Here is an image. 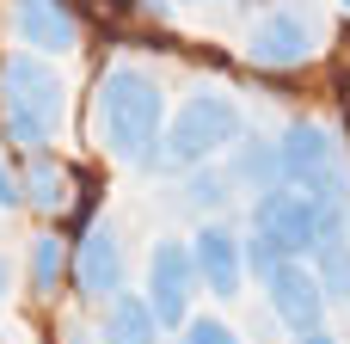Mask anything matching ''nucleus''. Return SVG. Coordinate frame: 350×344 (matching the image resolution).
Instances as JSON below:
<instances>
[{"label": "nucleus", "mask_w": 350, "mask_h": 344, "mask_svg": "<svg viewBox=\"0 0 350 344\" xmlns=\"http://www.w3.org/2000/svg\"><path fill=\"white\" fill-rule=\"evenodd\" d=\"M265 308H271L277 326H289V332L301 339V332H320V326H326V308H332V302H326L314 265H308V259H289V265L265 283Z\"/></svg>", "instance_id": "nucleus-11"}, {"label": "nucleus", "mask_w": 350, "mask_h": 344, "mask_svg": "<svg viewBox=\"0 0 350 344\" xmlns=\"http://www.w3.org/2000/svg\"><path fill=\"white\" fill-rule=\"evenodd\" d=\"M246 55H252V68H265V74H289V68H301V62L320 55V18H314L308 6H295V0H283V6H271V12L252 25Z\"/></svg>", "instance_id": "nucleus-6"}, {"label": "nucleus", "mask_w": 350, "mask_h": 344, "mask_svg": "<svg viewBox=\"0 0 350 344\" xmlns=\"http://www.w3.org/2000/svg\"><path fill=\"white\" fill-rule=\"evenodd\" d=\"M178 344H240V332L228 320H215V314H191L185 332H178Z\"/></svg>", "instance_id": "nucleus-19"}, {"label": "nucleus", "mask_w": 350, "mask_h": 344, "mask_svg": "<svg viewBox=\"0 0 350 344\" xmlns=\"http://www.w3.org/2000/svg\"><path fill=\"white\" fill-rule=\"evenodd\" d=\"M68 265H74V240L37 234L31 252H25V283H31V295H37V302H55L62 283H68Z\"/></svg>", "instance_id": "nucleus-16"}, {"label": "nucleus", "mask_w": 350, "mask_h": 344, "mask_svg": "<svg viewBox=\"0 0 350 344\" xmlns=\"http://www.w3.org/2000/svg\"><path fill=\"white\" fill-rule=\"evenodd\" d=\"M178 6H215V0H178Z\"/></svg>", "instance_id": "nucleus-24"}, {"label": "nucleus", "mask_w": 350, "mask_h": 344, "mask_svg": "<svg viewBox=\"0 0 350 344\" xmlns=\"http://www.w3.org/2000/svg\"><path fill=\"white\" fill-rule=\"evenodd\" d=\"M252 228H271L295 259H314L326 240H345L350 234V203L308 197L295 185H271V191L252 197Z\"/></svg>", "instance_id": "nucleus-4"}, {"label": "nucleus", "mask_w": 350, "mask_h": 344, "mask_svg": "<svg viewBox=\"0 0 350 344\" xmlns=\"http://www.w3.org/2000/svg\"><path fill=\"white\" fill-rule=\"evenodd\" d=\"M0 209L12 215V209H25V185H18V166H6L0 160Z\"/></svg>", "instance_id": "nucleus-20"}, {"label": "nucleus", "mask_w": 350, "mask_h": 344, "mask_svg": "<svg viewBox=\"0 0 350 344\" xmlns=\"http://www.w3.org/2000/svg\"><path fill=\"white\" fill-rule=\"evenodd\" d=\"M277 148H283V178L295 191L326 197V203H350V154L320 117H289Z\"/></svg>", "instance_id": "nucleus-5"}, {"label": "nucleus", "mask_w": 350, "mask_h": 344, "mask_svg": "<svg viewBox=\"0 0 350 344\" xmlns=\"http://www.w3.org/2000/svg\"><path fill=\"white\" fill-rule=\"evenodd\" d=\"M203 289L197 277V259H191V240H160L148 252V308L160 314V332H185L191 320V295Z\"/></svg>", "instance_id": "nucleus-8"}, {"label": "nucleus", "mask_w": 350, "mask_h": 344, "mask_svg": "<svg viewBox=\"0 0 350 344\" xmlns=\"http://www.w3.org/2000/svg\"><path fill=\"white\" fill-rule=\"evenodd\" d=\"M68 277H74V289H80V302H111V295H123V277H129V252H123V228L117 222H92V228H80L74 234V265H68Z\"/></svg>", "instance_id": "nucleus-7"}, {"label": "nucleus", "mask_w": 350, "mask_h": 344, "mask_svg": "<svg viewBox=\"0 0 350 344\" xmlns=\"http://www.w3.org/2000/svg\"><path fill=\"white\" fill-rule=\"evenodd\" d=\"M98 344H160V314L148 308V295H111L98 308Z\"/></svg>", "instance_id": "nucleus-15"}, {"label": "nucleus", "mask_w": 350, "mask_h": 344, "mask_svg": "<svg viewBox=\"0 0 350 344\" xmlns=\"http://www.w3.org/2000/svg\"><path fill=\"white\" fill-rule=\"evenodd\" d=\"M295 344H338V339H332V332L320 326V332H301V339H295Z\"/></svg>", "instance_id": "nucleus-23"}, {"label": "nucleus", "mask_w": 350, "mask_h": 344, "mask_svg": "<svg viewBox=\"0 0 350 344\" xmlns=\"http://www.w3.org/2000/svg\"><path fill=\"white\" fill-rule=\"evenodd\" d=\"M221 160H228L234 185H240L246 197H258V191H271V185H289V178H283V148H277V135H265V129H246Z\"/></svg>", "instance_id": "nucleus-13"}, {"label": "nucleus", "mask_w": 350, "mask_h": 344, "mask_svg": "<svg viewBox=\"0 0 350 344\" xmlns=\"http://www.w3.org/2000/svg\"><path fill=\"white\" fill-rule=\"evenodd\" d=\"M12 295V265H6V252H0V302Z\"/></svg>", "instance_id": "nucleus-22"}, {"label": "nucleus", "mask_w": 350, "mask_h": 344, "mask_svg": "<svg viewBox=\"0 0 350 344\" xmlns=\"http://www.w3.org/2000/svg\"><path fill=\"white\" fill-rule=\"evenodd\" d=\"M338 6H345V12H350V0H338Z\"/></svg>", "instance_id": "nucleus-25"}, {"label": "nucleus", "mask_w": 350, "mask_h": 344, "mask_svg": "<svg viewBox=\"0 0 350 344\" xmlns=\"http://www.w3.org/2000/svg\"><path fill=\"white\" fill-rule=\"evenodd\" d=\"M18 185H25V209H43V215H68L74 203V166H62L55 148H37V154H18Z\"/></svg>", "instance_id": "nucleus-12"}, {"label": "nucleus", "mask_w": 350, "mask_h": 344, "mask_svg": "<svg viewBox=\"0 0 350 344\" xmlns=\"http://www.w3.org/2000/svg\"><path fill=\"white\" fill-rule=\"evenodd\" d=\"M289 259H295V252H289V246H283V240H277L271 228H252V234H246V277L271 283V277H277V271H283Z\"/></svg>", "instance_id": "nucleus-18"}, {"label": "nucleus", "mask_w": 350, "mask_h": 344, "mask_svg": "<svg viewBox=\"0 0 350 344\" xmlns=\"http://www.w3.org/2000/svg\"><path fill=\"white\" fill-rule=\"evenodd\" d=\"M68 123V86L49 55L37 49H0V135L18 154L55 148Z\"/></svg>", "instance_id": "nucleus-2"}, {"label": "nucleus", "mask_w": 350, "mask_h": 344, "mask_svg": "<svg viewBox=\"0 0 350 344\" xmlns=\"http://www.w3.org/2000/svg\"><path fill=\"white\" fill-rule=\"evenodd\" d=\"M191 259H197V277H203V289L215 302H240V289H246V234H234L221 215L197 222Z\"/></svg>", "instance_id": "nucleus-10"}, {"label": "nucleus", "mask_w": 350, "mask_h": 344, "mask_svg": "<svg viewBox=\"0 0 350 344\" xmlns=\"http://www.w3.org/2000/svg\"><path fill=\"white\" fill-rule=\"evenodd\" d=\"M308 265H314L326 302H332V308H350V234H345V240H326Z\"/></svg>", "instance_id": "nucleus-17"}, {"label": "nucleus", "mask_w": 350, "mask_h": 344, "mask_svg": "<svg viewBox=\"0 0 350 344\" xmlns=\"http://www.w3.org/2000/svg\"><path fill=\"white\" fill-rule=\"evenodd\" d=\"M92 129L117 166H148L166 135V86L142 62H111L92 86Z\"/></svg>", "instance_id": "nucleus-1"}, {"label": "nucleus", "mask_w": 350, "mask_h": 344, "mask_svg": "<svg viewBox=\"0 0 350 344\" xmlns=\"http://www.w3.org/2000/svg\"><path fill=\"white\" fill-rule=\"evenodd\" d=\"M234 172H228V160H209V166H191V172H178V209H191L197 222H215L228 203H234Z\"/></svg>", "instance_id": "nucleus-14"}, {"label": "nucleus", "mask_w": 350, "mask_h": 344, "mask_svg": "<svg viewBox=\"0 0 350 344\" xmlns=\"http://www.w3.org/2000/svg\"><path fill=\"white\" fill-rule=\"evenodd\" d=\"M6 25L18 37V49H37L49 62L80 49V12L74 0H6Z\"/></svg>", "instance_id": "nucleus-9"}, {"label": "nucleus", "mask_w": 350, "mask_h": 344, "mask_svg": "<svg viewBox=\"0 0 350 344\" xmlns=\"http://www.w3.org/2000/svg\"><path fill=\"white\" fill-rule=\"evenodd\" d=\"M240 135H246V111H240V98L221 92V86H197V92L166 117V135H160V148H154V160H148L142 172H166V178H178V172H191V166L221 160Z\"/></svg>", "instance_id": "nucleus-3"}, {"label": "nucleus", "mask_w": 350, "mask_h": 344, "mask_svg": "<svg viewBox=\"0 0 350 344\" xmlns=\"http://www.w3.org/2000/svg\"><path fill=\"white\" fill-rule=\"evenodd\" d=\"M62 344H98V326H80V320H62Z\"/></svg>", "instance_id": "nucleus-21"}]
</instances>
